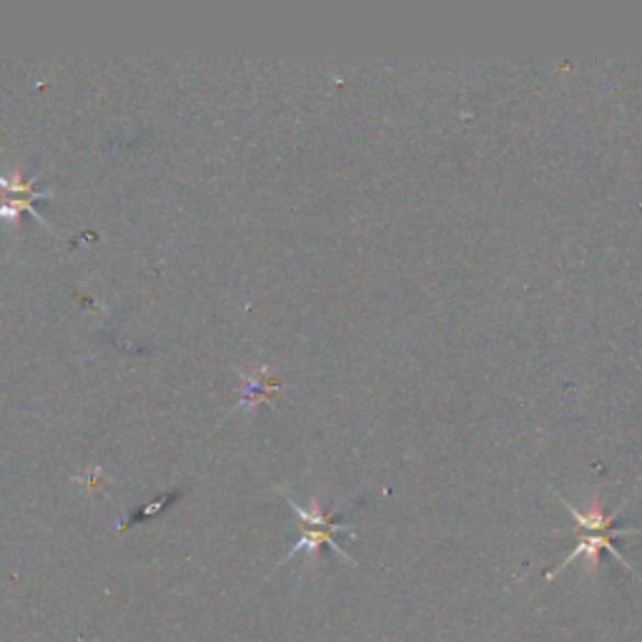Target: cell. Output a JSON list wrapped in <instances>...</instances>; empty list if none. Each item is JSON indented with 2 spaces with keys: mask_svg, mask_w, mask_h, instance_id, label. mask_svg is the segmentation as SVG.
<instances>
[{
  "mask_svg": "<svg viewBox=\"0 0 642 642\" xmlns=\"http://www.w3.org/2000/svg\"><path fill=\"white\" fill-rule=\"evenodd\" d=\"M267 374H269V369H261V372L246 376V390H244L241 402H239V407H236V409L254 407V404L269 399V394L277 390L279 382L271 380V376H267Z\"/></svg>",
  "mask_w": 642,
  "mask_h": 642,
  "instance_id": "cell-4",
  "label": "cell"
},
{
  "mask_svg": "<svg viewBox=\"0 0 642 642\" xmlns=\"http://www.w3.org/2000/svg\"><path fill=\"white\" fill-rule=\"evenodd\" d=\"M53 191H43L35 187V181H25L21 169H13L11 176L0 173V218L5 222H15L23 211H31L35 218L46 224L41 211L35 209V201L48 199Z\"/></svg>",
  "mask_w": 642,
  "mask_h": 642,
  "instance_id": "cell-3",
  "label": "cell"
},
{
  "mask_svg": "<svg viewBox=\"0 0 642 642\" xmlns=\"http://www.w3.org/2000/svg\"><path fill=\"white\" fill-rule=\"evenodd\" d=\"M552 492H555L557 499L562 503V507L567 509L570 517H573L575 525L579 527V538H577L575 550L570 552V555L565 557V562H560L555 570H550V573L544 575V579H548V583L552 577H557L567 565H573V560H579V557L590 560L593 567L597 570V565H600V550L610 552V555L618 560L620 565L628 570V573H635V567H632L630 562L622 557V552L618 548H615V538H622V534H642V530H638V527H615V522H618V517L622 513V507H626V503L615 509V513H602L600 507H593L590 513H579V509L573 507V503H567V499L562 497L557 489H552Z\"/></svg>",
  "mask_w": 642,
  "mask_h": 642,
  "instance_id": "cell-1",
  "label": "cell"
},
{
  "mask_svg": "<svg viewBox=\"0 0 642 642\" xmlns=\"http://www.w3.org/2000/svg\"><path fill=\"white\" fill-rule=\"evenodd\" d=\"M279 495L284 497V503L294 509L296 517H299V522H302V538H299V542L294 544V548L289 550V555L281 560V565H286V562L292 557H296L299 552H309V555H316V552H319V548H324V544L337 552L339 557H345L347 562H351V565H357L354 557L347 555V552L341 550V544L334 540V534H337V532H347V534H351V538H354V532H351V525L339 522L337 517H334V513H327V509H322L316 503L312 507H302V505H296L292 497H286L281 489H279Z\"/></svg>",
  "mask_w": 642,
  "mask_h": 642,
  "instance_id": "cell-2",
  "label": "cell"
}]
</instances>
